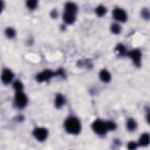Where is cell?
Here are the masks:
<instances>
[{"instance_id":"7c38bea8","label":"cell","mask_w":150,"mask_h":150,"mask_svg":"<svg viewBox=\"0 0 150 150\" xmlns=\"http://www.w3.org/2000/svg\"><path fill=\"white\" fill-rule=\"evenodd\" d=\"M149 143V135L148 134H142L140 140H139V144L141 146H147Z\"/></svg>"},{"instance_id":"8fae6325","label":"cell","mask_w":150,"mask_h":150,"mask_svg":"<svg viewBox=\"0 0 150 150\" xmlns=\"http://www.w3.org/2000/svg\"><path fill=\"white\" fill-rule=\"evenodd\" d=\"M100 78L104 82H108L111 80V75L108 72L103 70L100 73Z\"/></svg>"},{"instance_id":"ffe728a7","label":"cell","mask_w":150,"mask_h":150,"mask_svg":"<svg viewBox=\"0 0 150 150\" xmlns=\"http://www.w3.org/2000/svg\"><path fill=\"white\" fill-rule=\"evenodd\" d=\"M115 51H116V52H118V53H119V54L120 55H123V54L124 53L125 51H126V49H125L123 45L119 44V45L116 48Z\"/></svg>"},{"instance_id":"e0dca14e","label":"cell","mask_w":150,"mask_h":150,"mask_svg":"<svg viewBox=\"0 0 150 150\" xmlns=\"http://www.w3.org/2000/svg\"><path fill=\"white\" fill-rule=\"evenodd\" d=\"M6 33L7 36L8 38H14L15 36V31L11 28H8L6 31Z\"/></svg>"},{"instance_id":"9c48e42d","label":"cell","mask_w":150,"mask_h":150,"mask_svg":"<svg viewBox=\"0 0 150 150\" xmlns=\"http://www.w3.org/2000/svg\"><path fill=\"white\" fill-rule=\"evenodd\" d=\"M78 7L76 4L72 3H68L65 5V12L75 14L77 12Z\"/></svg>"},{"instance_id":"5bb4252c","label":"cell","mask_w":150,"mask_h":150,"mask_svg":"<svg viewBox=\"0 0 150 150\" xmlns=\"http://www.w3.org/2000/svg\"><path fill=\"white\" fill-rule=\"evenodd\" d=\"M137 123L136 122L133 120V119H130L127 123V127L129 131H133L135 130L137 128Z\"/></svg>"},{"instance_id":"277c9868","label":"cell","mask_w":150,"mask_h":150,"mask_svg":"<svg viewBox=\"0 0 150 150\" xmlns=\"http://www.w3.org/2000/svg\"><path fill=\"white\" fill-rule=\"evenodd\" d=\"M55 74L51 71V70H45L40 74H38V76L36 77L37 81L40 82H45L49 80L51 78H52Z\"/></svg>"},{"instance_id":"d6986e66","label":"cell","mask_w":150,"mask_h":150,"mask_svg":"<svg viewBox=\"0 0 150 150\" xmlns=\"http://www.w3.org/2000/svg\"><path fill=\"white\" fill-rule=\"evenodd\" d=\"M26 5L30 10H34L37 6V1H34V0H31V1L27 2Z\"/></svg>"},{"instance_id":"5b68a950","label":"cell","mask_w":150,"mask_h":150,"mask_svg":"<svg viewBox=\"0 0 150 150\" xmlns=\"http://www.w3.org/2000/svg\"><path fill=\"white\" fill-rule=\"evenodd\" d=\"M33 135L38 140L43 141L48 136V131L44 128H37L33 131Z\"/></svg>"},{"instance_id":"30bf717a","label":"cell","mask_w":150,"mask_h":150,"mask_svg":"<svg viewBox=\"0 0 150 150\" xmlns=\"http://www.w3.org/2000/svg\"><path fill=\"white\" fill-rule=\"evenodd\" d=\"M75 14L65 12L63 15L64 21L69 24H73L75 21Z\"/></svg>"},{"instance_id":"8992f818","label":"cell","mask_w":150,"mask_h":150,"mask_svg":"<svg viewBox=\"0 0 150 150\" xmlns=\"http://www.w3.org/2000/svg\"><path fill=\"white\" fill-rule=\"evenodd\" d=\"M115 18L120 22H125L127 20V16L126 12L122 9L117 8L113 11Z\"/></svg>"},{"instance_id":"2e32d148","label":"cell","mask_w":150,"mask_h":150,"mask_svg":"<svg viewBox=\"0 0 150 150\" xmlns=\"http://www.w3.org/2000/svg\"><path fill=\"white\" fill-rule=\"evenodd\" d=\"M111 29L112 32H113L114 33H116V34H118L121 31V27L119 24L115 23L111 25Z\"/></svg>"},{"instance_id":"ac0fdd59","label":"cell","mask_w":150,"mask_h":150,"mask_svg":"<svg viewBox=\"0 0 150 150\" xmlns=\"http://www.w3.org/2000/svg\"><path fill=\"white\" fill-rule=\"evenodd\" d=\"M14 88L15 89V90L17 92L22 91V90L23 89V85H22V83L21 82L16 81L14 83Z\"/></svg>"},{"instance_id":"ba28073f","label":"cell","mask_w":150,"mask_h":150,"mask_svg":"<svg viewBox=\"0 0 150 150\" xmlns=\"http://www.w3.org/2000/svg\"><path fill=\"white\" fill-rule=\"evenodd\" d=\"M14 78V74L12 72L8 69H6L4 70L2 74V81L4 83L8 84L10 83Z\"/></svg>"},{"instance_id":"603a6c76","label":"cell","mask_w":150,"mask_h":150,"mask_svg":"<svg viewBox=\"0 0 150 150\" xmlns=\"http://www.w3.org/2000/svg\"><path fill=\"white\" fill-rule=\"evenodd\" d=\"M137 147V145L134 142H130L128 144V148L129 149H135Z\"/></svg>"},{"instance_id":"3957f363","label":"cell","mask_w":150,"mask_h":150,"mask_svg":"<svg viewBox=\"0 0 150 150\" xmlns=\"http://www.w3.org/2000/svg\"><path fill=\"white\" fill-rule=\"evenodd\" d=\"M15 104L19 108H24L27 104L28 99L26 95L22 91L17 92L15 97Z\"/></svg>"},{"instance_id":"cb8c5ba5","label":"cell","mask_w":150,"mask_h":150,"mask_svg":"<svg viewBox=\"0 0 150 150\" xmlns=\"http://www.w3.org/2000/svg\"><path fill=\"white\" fill-rule=\"evenodd\" d=\"M52 17H53V18H56V17H57V15H58V14H57V12L56 11H53L52 12Z\"/></svg>"},{"instance_id":"6da1fadb","label":"cell","mask_w":150,"mask_h":150,"mask_svg":"<svg viewBox=\"0 0 150 150\" xmlns=\"http://www.w3.org/2000/svg\"><path fill=\"white\" fill-rule=\"evenodd\" d=\"M66 130L70 134H78L80 133L81 126L79 121L74 117L67 119L65 123Z\"/></svg>"},{"instance_id":"4fadbf2b","label":"cell","mask_w":150,"mask_h":150,"mask_svg":"<svg viewBox=\"0 0 150 150\" xmlns=\"http://www.w3.org/2000/svg\"><path fill=\"white\" fill-rule=\"evenodd\" d=\"M65 100L63 96L61 94L57 95L56 99H55V106L57 108L62 107L65 104Z\"/></svg>"},{"instance_id":"7402d4cb","label":"cell","mask_w":150,"mask_h":150,"mask_svg":"<svg viewBox=\"0 0 150 150\" xmlns=\"http://www.w3.org/2000/svg\"><path fill=\"white\" fill-rule=\"evenodd\" d=\"M142 17L145 18V19H149V11L147 9H144V10H142Z\"/></svg>"},{"instance_id":"52a82bcc","label":"cell","mask_w":150,"mask_h":150,"mask_svg":"<svg viewBox=\"0 0 150 150\" xmlns=\"http://www.w3.org/2000/svg\"><path fill=\"white\" fill-rule=\"evenodd\" d=\"M127 55L133 59L135 65H140L141 59V52L138 49H135L134 51H130L127 53Z\"/></svg>"},{"instance_id":"44dd1931","label":"cell","mask_w":150,"mask_h":150,"mask_svg":"<svg viewBox=\"0 0 150 150\" xmlns=\"http://www.w3.org/2000/svg\"><path fill=\"white\" fill-rule=\"evenodd\" d=\"M107 128L108 130H115L116 128V124L112 122H108L106 123Z\"/></svg>"},{"instance_id":"9a60e30c","label":"cell","mask_w":150,"mask_h":150,"mask_svg":"<svg viewBox=\"0 0 150 150\" xmlns=\"http://www.w3.org/2000/svg\"><path fill=\"white\" fill-rule=\"evenodd\" d=\"M96 14L99 17H102L105 15L106 12V8L102 6H99L96 10Z\"/></svg>"},{"instance_id":"7a4b0ae2","label":"cell","mask_w":150,"mask_h":150,"mask_svg":"<svg viewBox=\"0 0 150 150\" xmlns=\"http://www.w3.org/2000/svg\"><path fill=\"white\" fill-rule=\"evenodd\" d=\"M92 127L94 130V131L99 135H104L106 133V131L107 130L106 123L100 120H96L92 125Z\"/></svg>"}]
</instances>
